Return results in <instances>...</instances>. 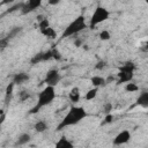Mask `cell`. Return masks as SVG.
<instances>
[{
    "label": "cell",
    "mask_w": 148,
    "mask_h": 148,
    "mask_svg": "<svg viewBox=\"0 0 148 148\" xmlns=\"http://www.w3.org/2000/svg\"><path fill=\"white\" fill-rule=\"evenodd\" d=\"M47 27H50V24H49V20L46 17H44L42 21H39V28H40V30L42 29H45Z\"/></svg>",
    "instance_id": "603a6c76"
},
{
    "label": "cell",
    "mask_w": 148,
    "mask_h": 148,
    "mask_svg": "<svg viewBox=\"0 0 148 148\" xmlns=\"http://www.w3.org/2000/svg\"><path fill=\"white\" fill-rule=\"evenodd\" d=\"M104 67H105V61H103V60L98 61V62L96 64V66H95L96 69H103Z\"/></svg>",
    "instance_id": "f546056e"
},
{
    "label": "cell",
    "mask_w": 148,
    "mask_h": 148,
    "mask_svg": "<svg viewBox=\"0 0 148 148\" xmlns=\"http://www.w3.org/2000/svg\"><path fill=\"white\" fill-rule=\"evenodd\" d=\"M86 28H87L86 18H84L83 15H80V16H77L74 21H72V22L65 28V30H64L61 37H62V38H65V37H71V36H73V35L79 34L80 31H82V30L86 29Z\"/></svg>",
    "instance_id": "3957f363"
},
{
    "label": "cell",
    "mask_w": 148,
    "mask_h": 148,
    "mask_svg": "<svg viewBox=\"0 0 148 148\" xmlns=\"http://www.w3.org/2000/svg\"><path fill=\"white\" fill-rule=\"evenodd\" d=\"M21 30H22V28H21V27H15V28H13V29H12V30L8 32L7 38H8V39L14 38V37H15V36H16V35H17V34L21 31Z\"/></svg>",
    "instance_id": "44dd1931"
},
{
    "label": "cell",
    "mask_w": 148,
    "mask_h": 148,
    "mask_svg": "<svg viewBox=\"0 0 148 148\" xmlns=\"http://www.w3.org/2000/svg\"><path fill=\"white\" fill-rule=\"evenodd\" d=\"M54 98H56V90H54V87L47 84V86L38 94L37 104L30 110V113H36V112H38L40 108H44V106L51 104Z\"/></svg>",
    "instance_id": "7a4b0ae2"
},
{
    "label": "cell",
    "mask_w": 148,
    "mask_h": 148,
    "mask_svg": "<svg viewBox=\"0 0 148 148\" xmlns=\"http://www.w3.org/2000/svg\"><path fill=\"white\" fill-rule=\"evenodd\" d=\"M8 40H9V39H8L7 37L0 39V46H1V49H5V47L8 45Z\"/></svg>",
    "instance_id": "83f0119b"
},
{
    "label": "cell",
    "mask_w": 148,
    "mask_h": 148,
    "mask_svg": "<svg viewBox=\"0 0 148 148\" xmlns=\"http://www.w3.org/2000/svg\"><path fill=\"white\" fill-rule=\"evenodd\" d=\"M103 110H104L105 113H111V111H112V104L111 103H105Z\"/></svg>",
    "instance_id": "484cf974"
},
{
    "label": "cell",
    "mask_w": 148,
    "mask_h": 148,
    "mask_svg": "<svg viewBox=\"0 0 148 148\" xmlns=\"http://www.w3.org/2000/svg\"><path fill=\"white\" fill-rule=\"evenodd\" d=\"M23 5H24V2H20V3H16L15 6L10 7V8H9L7 12H8V13H12V12H14V10H16V9H22Z\"/></svg>",
    "instance_id": "cb8c5ba5"
},
{
    "label": "cell",
    "mask_w": 148,
    "mask_h": 148,
    "mask_svg": "<svg viewBox=\"0 0 148 148\" xmlns=\"http://www.w3.org/2000/svg\"><path fill=\"white\" fill-rule=\"evenodd\" d=\"M43 54H44V52H39V53H37V54H35L34 57H32V59H31V64H37V62H40V61H44V57H43Z\"/></svg>",
    "instance_id": "ffe728a7"
},
{
    "label": "cell",
    "mask_w": 148,
    "mask_h": 148,
    "mask_svg": "<svg viewBox=\"0 0 148 148\" xmlns=\"http://www.w3.org/2000/svg\"><path fill=\"white\" fill-rule=\"evenodd\" d=\"M59 2H60V0H49V5H51V6H56Z\"/></svg>",
    "instance_id": "d6a6232c"
},
{
    "label": "cell",
    "mask_w": 148,
    "mask_h": 148,
    "mask_svg": "<svg viewBox=\"0 0 148 148\" xmlns=\"http://www.w3.org/2000/svg\"><path fill=\"white\" fill-rule=\"evenodd\" d=\"M82 43H83V40H82L81 38H76V39L74 40V46L80 47V46H82Z\"/></svg>",
    "instance_id": "4dcf8cb0"
},
{
    "label": "cell",
    "mask_w": 148,
    "mask_h": 148,
    "mask_svg": "<svg viewBox=\"0 0 148 148\" xmlns=\"http://www.w3.org/2000/svg\"><path fill=\"white\" fill-rule=\"evenodd\" d=\"M28 80H29V75L25 74V73H17L13 77V82L15 84H22V83H24Z\"/></svg>",
    "instance_id": "7c38bea8"
},
{
    "label": "cell",
    "mask_w": 148,
    "mask_h": 148,
    "mask_svg": "<svg viewBox=\"0 0 148 148\" xmlns=\"http://www.w3.org/2000/svg\"><path fill=\"white\" fill-rule=\"evenodd\" d=\"M56 148H73V143L65 136H62L61 139H59L57 142H56Z\"/></svg>",
    "instance_id": "8fae6325"
},
{
    "label": "cell",
    "mask_w": 148,
    "mask_h": 148,
    "mask_svg": "<svg viewBox=\"0 0 148 148\" xmlns=\"http://www.w3.org/2000/svg\"><path fill=\"white\" fill-rule=\"evenodd\" d=\"M97 91H98V88H97V87H94L92 89L88 90V92L86 94V99H87V101L94 99V98L96 97V95H97Z\"/></svg>",
    "instance_id": "ac0fdd59"
},
{
    "label": "cell",
    "mask_w": 148,
    "mask_h": 148,
    "mask_svg": "<svg viewBox=\"0 0 148 148\" xmlns=\"http://www.w3.org/2000/svg\"><path fill=\"white\" fill-rule=\"evenodd\" d=\"M136 104L145 109H148V91H143L139 95V97L136 98Z\"/></svg>",
    "instance_id": "9c48e42d"
},
{
    "label": "cell",
    "mask_w": 148,
    "mask_h": 148,
    "mask_svg": "<svg viewBox=\"0 0 148 148\" xmlns=\"http://www.w3.org/2000/svg\"><path fill=\"white\" fill-rule=\"evenodd\" d=\"M14 82H12V83H9L8 86H7V89H6V95L8 96V95H10L12 94V91H13V88H14Z\"/></svg>",
    "instance_id": "f1b7e54d"
},
{
    "label": "cell",
    "mask_w": 148,
    "mask_h": 148,
    "mask_svg": "<svg viewBox=\"0 0 148 148\" xmlns=\"http://www.w3.org/2000/svg\"><path fill=\"white\" fill-rule=\"evenodd\" d=\"M14 0H2V2H1V5H6V3H10V2H13Z\"/></svg>",
    "instance_id": "e575fe53"
},
{
    "label": "cell",
    "mask_w": 148,
    "mask_h": 148,
    "mask_svg": "<svg viewBox=\"0 0 148 148\" xmlns=\"http://www.w3.org/2000/svg\"><path fill=\"white\" fill-rule=\"evenodd\" d=\"M40 6H42V0H28L27 2H24L23 7L21 9V13L22 14L31 13L35 9H37L38 7H40Z\"/></svg>",
    "instance_id": "8992f818"
},
{
    "label": "cell",
    "mask_w": 148,
    "mask_h": 148,
    "mask_svg": "<svg viewBox=\"0 0 148 148\" xmlns=\"http://www.w3.org/2000/svg\"><path fill=\"white\" fill-rule=\"evenodd\" d=\"M68 98L72 103H77L80 101V89L77 87H73L68 94Z\"/></svg>",
    "instance_id": "30bf717a"
},
{
    "label": "cell",
    "mask_w": 148,
    "mask_h": 148,
    "mask_svg": "<svg viewBox=\"0 0 148 148\" xmlns=\"http://www.w3.org/2000/svg\"><path fill=\"white\" fill-rule=\"evenodd\" d=\"M3 120H5V114H3V112H1V118H0V123L2 124V123H3Z\"/></svg>",
    "instance_id": "d590c367"
},
{
    "label": "cell",
    "mask_w": 148,
    "mask_h": 148,
    "mask_svg": "<svg viewBox=\"0 0 148 148\" xmlns=\"http://www.w3.org/2000/svg\"><path fill=\"white\" fill-rule=\"evenodd\" d=\"M52 51H53V58H54V59H57V60L61 59V56H60V53H59L57 50H52Z\"/></svg>",
    "instance_id": "1f68e13d"
},
{
    "label": "cell",
    "mask_w": 148,
    "mask_h": 148,
    "mask_svg": "<svg viewBox=\"0 0 148 148\" xmlns=\"http://www.w3.org/2000/svg\"><path fill=\"white\" fill-rule=\"evenodd\" d=\"M61 79V75L59 74V71L58 69H50L46 75H45V79H44V82L49 86H57L59 83Z\"/></svg>",
    "instance_id": "5b68a950"
},
{
    "label": "cell",
    "mask_w": 148,
    "mask_h": 148,
    "mask_svg": "<svg viewBox=\"0 0 148 148\" xmlns=\"http://www.w3.org/2000/svg\"><path fill=\"white\" fill-rule=\"evenodd\" d=\"M125 90L128 91V92H135V91L139 90V87H138L135 83L128 82V83H126V86H125Z\"/></svg>",
    "instance_id": "d6986e66"
},
{
    "label": "cell",
    "mask_w": 148,
    "mask_h": 148,
    "mask_svg": "<svg viewBox=\"0 0 148 148\" xmlns=\"http://www.w3.org/2000/svg\"><path fill=\"white\" fill-rule=\"evenodd\" d=\"M132 79H133V73H130V72H121V71H119V73H118V84L131 82Z\"/></svg>",
    "instance_id": "ba28073f"
},
{
    "label": "cell",
    "mask_w": 148,
    "mask_h": 148,
    "mask_svg": "<svg viewBox=\"0 0 148 148\" xmlns=\"http://www.w3.org/2000/svg\"><path fill=\"white\" fill-rule=\"evenodd\" d=\"M34 128H35L36 132L42 133V132H45V131L47 130V124H46L44 120H38V121L35 124Z\"/></svg>",
    "instance_id": "2e32d148"
},
{
    "label": "cell",
    "mask_w": 148,
    "mask_h": 148,
    "mask_svg": "<svg viewBox=\"0 0 148 148\" xmlns=\"http://www.w3.org/2000/svg\"><path fill=\"white\" fill-rule=\"evenodd\" d=\"M119 71L133 73V72L135 71V65H134V62H132V61H126L121 67H119Z\"/></svg>",
    "instance_id": "9a60e30c"
},
{
    "label": "cell",
    "mask_w": 148,
    "mask_h": 148,
    "mask_svg": "<svg viewBox=\"0 0 148 148\" xmlns=\"http://www.w3.org/2000/svg\"><path fill=\"white\" fill-rule=\"evenodd\" d=\"M113 121V116L111 114V113H106V116H105V118H104V123L105 124H110V123H112Z\"/></svg>",
    "instance_id": "4316f807"
},
{
    "label": "cell",
    "mask_w": 148,
    "mask_h": 148,
    "mask_svg": "<svg viewBox=\"0 0 148 148\" xmlns=\"http://www.w3.org/2000/svg\"><path fill=\"white\" fill-rule=\"evenodd\" d=\"M113 80H114V79H113V76H109L108 79H105V81H106V84H108V83H110V82H111V81H113Z\"/></svg>",
    "instance_id": "836d02e7"
},
{
    "label": "cell",
    "mask_w": 148,
    "mask_h": 148,
    "mask_svg": "<svg viewBox=\"0 0 148 148\" xmlns=\"http://www.w3.org/2000/svg\"><path fill=\"white\" fill-rule=\"evenodd\" d=\"M86 117H87V111L84 110V108H82V106H72L68 110V112L66 113V116L62 118V120L59 123V125L57 126V131H61L65 127L76 125L77 123H80Z\"/></svg>",
    "instance_id": "6da1fadb"
},
{
    "label": "cell",
    "mask_w": 148,
    "mask_h": 148,
    "mask_svg": "<svg viewBox=\"0 0 148 148\" xmlns=\"http://www.w3.org/2000/svg\"><path fill=\"white\" fill-rule=\"evenodd\" d=\"M40 31H42V34H43L44 36H46V37H49V38H54V37L57 36L56 31H54L52 28H50V27H47V28H45V29H42Z\"/></svg>",
    "instance_id": "e0dca14e"
},
{
    "label": "cell",
    "mask_w": 148,
    "mask_h": 148,
    "mask_svg": "<svg viewBox=\"0 0 148 148\" xmlns=\"http://www.w3.org/2000/svg\"><path fill=\"white\" fill-rule=\"evenodd\" d=\"M30 141V134L28 133H22L21 135H18L16 142H15V146H22V145H25Z\"/></svg>",
    "instance_id": "5bb4252c"
},
{
    "label": "cell",
    "mask_w": 148,
    "mask_h": 148,
    "mask_svg": "<svg viewBox=\"0 0 148 148\" xmlns=\"http://www.w3.org/2000/svg\"><path fill=\"white\" fill-rule=\"evenodd\" d=\"M90 82L92 83V86L94 87H101V86H105L106 84V81H105V79L104 77H102V76H98V75H95V76H92L91 79H90Z\"/></svg>",
    "instance_id": "4fadbf2b"
},
{
    "label": "cell",
    "mask_w": 148,
    "mask_h": 148,
    "mask_svg": "<svg viewBox=\"0 0 148 148\" xmlns=\"http://www.w3.org/2000/svg\"><path fill=\"white\" fill-rule=\"evenodd\" d=\"M110 16V13L109 10L105 8V7H102V6H97L90 17V22H89V25L91 28H95L97 24L106 21Z\"/></svg>",
    "instance_id": "277c9868"
},
{
    "label": "cell",
    "mask_w": 148,
    "mask_h": 148,
    "mask_svg": "<svg viewBox=\"0 0 148 148\" xmlns=\"http://www.w3.org/2000/svg\"><path fill=\"white\" fill-rule=\"evenodd\" d=\"M99 38H101L102 40H109V39L111 38V35H110V32H109L108 30H102V31L99 32Z\"/></svg>",
    "instance_id": "7402d4cb"
},
{
    "label": "cell",
    "mask_w": 148,
    "mask_h": 148,
    "mask_svg": "<svg viewBox=\"0 0 148 148\" xmlns=\"http://www.w3.org/2000/svg\"><path fill=\"white\" fill-rule=\"evenodd\" d=\"M29 97H30V95H29L27 91H21V92H20V101H21V102L28 99Z\"/></svg>",
    "instance_id": "d4e9b609"
},
{
    "label": "cell",
    "mask_w": 148,
    "mask_h": 148,
    "mask_svg": "<svg viewBox=\"0 0 148 148\" xmlns=\"http://www.w3.org/2000/svg\"><path fill=\"white\" fill-rule=\"evenodd\" d=\"M146 2H147V3H148V0H146Z\"/></svg>",
    "instance_id": "8d00e7d4"
},
{
    "label": "cell",
    "mask_w": 148,
    "mask_h": 148,
    "mask_svg": "<svg viewBox=\"0 0 148 148\" xmlns=\"http://www.w3.org/2000/svg\"><path fill=\"white\" fill-rule=\"evenodd\" d=\"M130 139H131V133H130V131L124 130V131H121L120 133H118V134L116 135V138L113 139V145L120 146V145L127 143V142L130 141Z\"/></svg>",
    "instance_id": "52a82bcc"
}]
</instances>
